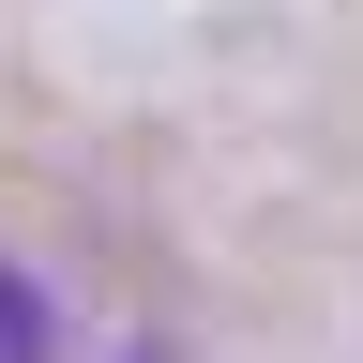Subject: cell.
<instances>
[{
  "mask_svg": "<svg viewBox=\"0 0 363 363\" xmlns=\"http://www.w3.org/2000/svg\"><path fill=\"white\" fill-rule=\"evenodd\" d=\"M45 348H61V303L30 272H0V363H45Z\"/></svg>",
  "mask_w": 363,
  "mask_h": 363,
  "instance_id": "obj_1",
  "label": "cell"
}]
</instances>
